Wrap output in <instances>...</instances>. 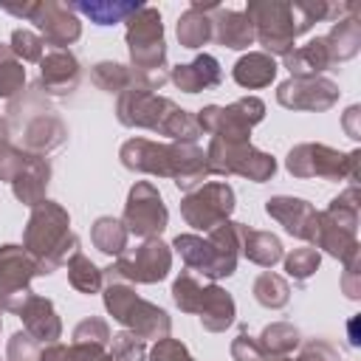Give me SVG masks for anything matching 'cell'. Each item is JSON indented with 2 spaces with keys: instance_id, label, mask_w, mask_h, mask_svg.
Here are the masks:
<instances>
[{
  "instance_id": "obj_48",
  "label": "cell",
  "mask_w": 361,
  "mask_h": 361,
  "mask_svg": "<svg viewBox=\"0 0 361 361\" xmlns=\"http://www.w3.org/2000/svg\"><path fill=\"white\" fill-rule=\"evenodd\" d=\"M37 0H23V3H0V8H6L8 14H17L23 20H31V11H34Z\"/></svg>"
},
{
  "instance_id": "obj_19",
  "label": "cell",
  "mask_w": 361,
  "mask_h": 361,
  "mask_svg": "<svg viewBox=\"0 0 361 361\" xmlns=\"http://www.w3.org/2000/svg\"><path fill=\"white\" fill-rule=\"evenodd\" d=\"M265 214L271 220H276L290 237L313 243V231H316V209L313 203H307L305 197H293V195H274L265 200Z\"/></svg>"
},
{
  "instance_id": "obj_37",
  "label": "cell",
  "mask_w": 361,
  "mask_h": 361,
  "mask_svg": "<svg viewBox=\"0 0 361 361\" xmlns=\"http://www.w3.org/2000/svg\"><path fill=\"white\" fill-rule=\"evenodd\" d=\"M39 361H110V353L107 347H99V344H45L42 353H39Z\"/></svg>"
},
{
  "instance_id": "obj_43",
  "label": "cell",
  "mask_w": 361,
  "mask_h": 361,
  "mask_svg": "<svg viewBox=\"0 0 361 361\" xmlns=\"http://www.w3.org/2000/svg\"><path fill=\"white\" fill-rule=\"evenodd\" d=\"M28 161V152L23 147H14L11 141H0V180L11 183Z\"/></svg>"
},
{
  "instance_id": "obj_30",
  "label": "cell",
  "mask_w": 361,
  "mask_h": 361,
  "mask_svg": "<svg viewBox=\"0 0 361 361\" xmlns=\"http://www.w3.org/2000/svg\"><path fill=\"white\" fill-rule=\"evenodd\" d=\"M324 42H327V51H330L333 65L353 59L361 51V23H358V17H341V20H336L333 28L324 34Z\"/></svg>"
},
{
  "instance_id": "obj_1",
  "label": "cell",
  "mask_w": 361,
  "mask_h": 361,
  "mask_svg": "<svg viewBox=\"0 0 361 361\" xmlns=\"http://www.w3.org/2000/svg\"><path fill=\"white\" fill-rule=\"evenodd\" d=\"M121 164L130 172L155 175V178H172L178 189L192 192L209 178L206 166V149L197 144L183 141H149V138H130L118 149Z\"/></svg>"
},
{
  "instance_id": "obj_5",
  "label": "cell",
  "mask_w": 361,
  "mask_h": 361,
  "mask_svg": "<svg viewBox=\"0 0 361 361\" xmlns=\"http://www.w3.org/2000/svg\"><path fill=\"white\" fill-rule=\"evenodd\" d=\"M358 186H347L338 192L324 212H316V231L313 245L322 248L341 265H350L358 259Z\"/></svg>"
},
{
  "instance_id": "obj_34",
  "label": "cell",
  "mask_w": 361,
  "mask_h": 361,
  "mask_svg": "<svg viewBox=\"0 0 361 361\" xmlns=\"http://www.w3.org/2000/svg\"><path fill=\"white\" fill-rule=\"evenodd\" d=\"M65 265H68V282H71L73 290H79L85 296H93L104 288V271L90 257H85L82 251H76Z\"/></svg>"
},
{
  "instance_id": "obj_44",
  "label": "cell",
  "mask_w": 361,
  "mask_h": 361,
  "mask_svg": "<svg viewBox=\"0 0 361 361\" xmlns=\"http://www.w3.org/2000/svg\"><path fill=\"white\" fill-rule=\"evenodd\" d=\"M39 341L31 338L25 330H17L11 338H8V347H6V358L8 361H39Z\"/></svg>"
},
{
  "instance_id": "obj_4",
  "label": "cell",
  "mask_w": 361,
  "mask_h": 361,
  "mask_svg": "<svg viewBox=\"0 0 361 361\" xmlns=\"http://www.w3.org/2000/svg\"><path fill=\"white\" fill-rule=\"evenodd\" d=\"M240 231L243 223L226 220L217 228H212L206 237L200 234H178L172 240V248L180 254L189 271L203 274L206 279H228L237 271L240 259Z\"/></svg>"
},
{
  "instance_id": "obj_21",
  "label": "cell",
  "mask_w": 361,
  "mask_h": 361,
  "mask_svg": "<svg viewBox=\"0 0 361 361\" xmlns=\"http://www.w3.org/2000/svg\"><path fill=\"white\" fill-rule=\"evenodd\" d=\"M23 116V113H20ZM23 149L34 152V155H48L51 149L62 147L68 141V124L48 107H39L34 113H28L25 124H23Z\"/></svg>"
},
{
  "instance_id": "obj_27",
  "label": "cell",
  "mask_w": 361,
  "mask_h": 361,
  "mask_svg": "<svg viewBox=\"0 0 361 361\" xmlns=\"http://www.w3.org/2000/svg\"><path fill=\"white\" fill-rule=\"evenodd\" d=\"M285 59V68L293 79H307V76H324V71L333 68V59H330V51H327V42L324 37H316L310 39L307 45H299L293 48Z\"/></svg>"
},
{
  "instance_id": "obj_9",
  "label": "cell",
  "mask_w": 361,
  "mask_h": 361,
  "mask_svg": "<svg viewBox=\"0 0 361 361\" xmlns=\"http://www.w3.org/2000/svg\"><path fill=\"white\" fill-rule=\"evenodd\" d=\"M358 158L361 152H338L327 144H296L285 155V169L305 180V178H324V180H355L358 178Z\"/></svg>"
},
{
  "instance_id": "obj_53",
  "label": "cell",
  "mask_w": 361,
  "mask_h": 361,
  "mask_svg": "<svg viewBox=\"0 0 361 361\" xmlns=\"http://www.w3.org/2000/svg\"><path fill=\"white\" fill-rule=\"evenodd\" d=\"M110 361H113V358H110Z\"/></svg>"
},
{
  "instance_id": "obj_47",
  "label": "cell",
  "mask_w": 361,
  "mask_h": 361,
  "mask_svg": "<svg viewBox=\"0 0 361 361\" xmlns=\"http://www.w3.org/2000/svg\"><path fill=\"white\" fill-rule=\"evenodd\" d=\"M341 290L347 299H361V268H358V259L344 265V274H341Z\"/></svg>"
},
{
  "instance_id": "obj_3",
  "label": "cell",
  "mask_w": 361,
  "mask_h": 361,
  "mask_svg": "<svg viewBox=\"0 0 361 361\" xmlns=\"http://www.w3.org/2000/svg\"><path fill=\"white\" fill-rule=\"evenodd\" d=\"M23 248L34 257L39 276L59 271L79 251V237L71 231L68 209L48 197L42 203H37L25 220Z\"/></svg>"
},
{
  "instance_id": "obj_36",
  "label": "cell",
  "mask_w": 361,
  "mask_h": 361,
  "mask_svg": "<svg viewBox=\"0 0 361 361\" xmlns=\"http://www.w3.org/2000/svg\"><path fill=\"white\" fill-rule=\"evenodd\" d=\"M251 293L268 310H279V307H285L290 302V285H288V279L279 276V274H274V271H262L254 279Z\"/></svg>"
},
{
  "instance_id": "obj_2",
  "label": "cell",
  "mask_w": 361,
  "mask_h": 361,
  "mask_svg": "<svg viewBox=\"0 0 361 361\" xmlns=\"http://www.w3.org/2000/svg\"><path fill=\"white\" fill-rule=\"evenodd\" d=\"M116 118L121 127L130 130H149L158 135H166L172 141L183 144H197L203 135L197 127L195 113L183 110L172 99L144 90V87H127L116 99Z\"/></svg>"
},
{
  "instance_id": "obj_42",
  "label": "cell",
  "mask_w": 361,
  "mask_h": 361,
  "mask_svg": "<svg viewBox=\"0 0 361 361\" xmlns=\"http://www.w3.org/2000/svg\"><path fill=\"white\" fill-rule=\"evenodd\" d=\"M110 338H113L110 324H107L104 319H99V316H87V319H82V322L73 327V341H79V344H99V347H107Z\"/></svg>"
},
{
  "instance_id": "obj_33",
  "label": "cell",
  "mask_w": 361,
  "mask_h": 361,
  "mask_svg": "<svg viewBox=\"0 0 361 361\" xmlns=\"http://www.w3.org/2000/svg\"><path fill=\"white\" fill-rule=\"evenodd\" d=\"M127 228L118 217H110V214H102L93 220L90 226V243L93 248H99L102 254L107 257H121L124 248H127Z\"/></svg>"
},
{
  "instance_id": "obj_49",
  "label": "cell",
  "mask_w": 361,
  "mask_h": 361,
  "mask_svg": "<svg viewBox=\"0 0 361 361\" xmlns=\"http://www.w3.org/2000/svg\"><path fill=\"white\" fill-rule=\"evenodd\" d=\"M358 113H361V107H358V104L347 107V113H344V130H347V135H350L353 141H358V138H361V133H358V127H355Z\"/></svg>"
},
{
  "instance_id": "obj_13",
  "label": "cell",
  "mask_w": 361,
  "mask_h": 361,
  "mask_svg": "<svg viewBox=\"0 0 361 361\" xmlns=\"http://www.w3.org/2000/svg\"><path fill=\"white\" fill-rule=\"evenodd\" d=\"M104 271V279L127 282V285H155L164 282L172 271V245H166L161 237H149L135 251L116 257Z\"/></svg>"
},
{
  "instance_id": "obj_46",
  "label": "cell",
  "mask_w": 361,
  "mask_h": 361,
  "mask_svg": "<svg viewBox=\"0 0 361 361\" xmlns=\"http://www.w3.org/2000/svg\"><path fill=\"white\" fill-rule=\"evenodd\" d=\"M231 358H234V361H262V358H265V355L259 353L257 338L248 336L245 327H243V330L237 333V338L231 341Z\"/></svg>"
},
{
  "instance_id": "obj_45",
  "label": "cell",
  "mask_w": 361,
  "mask_h": 361,
  "mask_svg": "<svg viewBox=\"0 0 361 361\" xmlns=\"http://www.w3.org/2000/svg\"><path fill=\"white\" fill-rule=\"evenodd\" d=\"M147 361H195V355L189 353V347L178 338H158L152 344V350L147 353Z\"/></svg>"
},
{
  "instance_id": "obj_22",
  "label": "cell",
  "mask_w": 361,
  "mask_h": 361,
  "mask_svg": "<svg viewBox=\"0 0 361 361\" xmlns=\"http://www.w3.org/2000/svg\"><path fill=\"white\" fill-rule=\"evenodd\" d=\"M82 65L71 51H48L39 59V85L37 90L45 96H68L79 87Z\"/></svg>"
},
{
  "instance_id": "obj_28",
  "label": "cell",
  "mask_w": 361,
  "mask_h": 361,
  "mask_svg": "<svg viewBox=\"0 0 361 361\" xmlns=\"http://www.w3.org/2000/svg\"><path fill=\"white\" fill-rule=\"evenodd\" d=\"M276 71H279V65L274 56H268L262 51H248L234 62L231 79L245 90H259L276 79Z\"/></svg>"
},
{
  "instance_id": "obj_40",
  "label": "cell",
  "mask_w": 361,
  "mask_h": 361,
  "mask_svg": "<svg viewBox=\"0 0 361 361\" xmlns=\"http://www.w3.org/2000/svg\"><path fill=\"white\" fill-rule=\"evenodd\" d=\"M110 350V358L113 361H147V341L144 338H138V336H133L130 330H121V333H113V338H110V344H107Z\"/></svg>"
},
{
  "instance_id": "obj_6",
  "label": "cell",
  "mask_w": 361,
  "mask_h": 361,
  "mask_svg": "<svg viewBox=\"0 0 361 361\" xmlns=\"http://www.w3.org/2000/svg\"><path fill=\"white\" fill-rule=\"evenodd\" d=\"M102 299H104V310L124 327L130 330L133 336L138 338H166L169 330H172V319L169 313L155 305V302H147L135 293L133 285L127 282H116V279H104V288H102Z\"/></svg>"
},
{
  "instance_id": "obj_38",
  "label": "cell",
  "mask_w": 361,
  "mask_h": 361,
  "mask_svg": "<svg viewBox=\"0 0 361 361\" xmlns=\"http://www.w3.org/2000/svg\"><path fill=\"white\" fill-rule=\"evenodd\" d=\"M23 87H25V68L11 54V48L0 42V99L14 102L23 93Z\"/></svg>"
},
{
  "instance_id": "obj_14",
  "label": "cell",
  "mask_w": 361,
  "mask_h": 361,
  "mask_svg": "<svg viewBox=\"0 0 361 361\" xmlns=\"http://www.w3.org/2000/svg\"><path fill=\"white\" fill-rule=\"evenodd\" d=\"M234 206L237 197L226 180H206L180 197V217L186 220V226L209 234L220 223L231 220Z\"/></svg>"
},
{
  "instance_id": "obj_25",
  "label": "cell",
  "mask_w": 361,
  "mask_h": 361,
  "mask_svg": "<svg viewBox=\"0 0 361 361\" xmlns=\"http://www.w3.org/2000/svg\"><path fill=\"white\" fill-rule=\"evenodd\" d=\"M212 39L223 48L245 51L248 45H254V25L245 17V11L217 6L212 11Z\"/></svg>"
},
{
  "instance_id": "obj_18",
  "label": "cell",
  "mask_w": 361,
  "mask_h": 361,
  "mask_svg": "<svg viewBox=\"0 0 361 361\" xmlns=\"http://www.w3.org/2000/svg\"><path fill=\"white\" fill-rule=\"evenodd\" d=\"M341 90L338 82L327 76H307V79H285L276 87V102L288 110H305V113H324L338 102Z\"/></svg>"
},
{
  "instance_id": "obj_20",
  "label": "cell",
  "mask_w": 361,
  "mask_h": 361,
  "mask_svg": "<svg viewBox=\"0 0 361 361\" xmlns=\"http://www.w3.org/2000/svg\"><path fill=\"white\" fill-rule=\"evenodd\" d=\"M11 313L20 316L23 330L31 338H37L39 344H54V341L62 338V319L56 316V307H54L51 299H45V296L31 290Z\"/></svg>"
},
{
  "instance_id": "obj_29",
  "label": "cell",
  "mask_w": 361,
  "mask_h": 361,
  "mask_svg": "<svg viewBox=\"0 0 361 361\" xmlns=\"http://www.w3.org/2000/svg\"><path fill=\"white\" fill-rule=\"evenodd\" d=\"M240 254H243L248 262L259 265V268H274V265L285 257L282 243H279L276 234L251 228V226H245V223H243V231H240Z\"/></svg>"
},
{
  "instance_id": "obj_8",
  "label": "cell",
  "mask_w": 361,
  "mask_h": 361,
  "mask_svg": "<svg viewBox=\"0 0 361 361\" xmlns=\"http://www.w3.org/2000/svg\"><path fill=\"white\" fill-rule=\"evenodd\" d=\"M206 166L209 175H240L254 183H265L276 175V158L271 152L257 149L251 141H220L212 138L206 147Z\"/></svg>"
},
{
  "instance_id": "obj_50",
  "label": "cell",
  "mask_w": 361,
  "mask_h": 361,
  "mask_svg": "<svg viewBox=\"0 0 361 361\" xmlns=\"http://www.w3.org/2000/svg\"><path fill=\"white\" fill-rule=\"evenodd\" d=\"M0 141H11V124L3 116H0Z\"/></svg>"
},
{
  "instance_id": "obj_35",
  "label": "cell",
  "mask_w": 361,
  "mask_h": 361,
  "mask_svg": "<svg viewBox=\"0 0 361 361\" xmlns=\"http://www.w3.org/2000/svg\"><path fill=\"white\" fill-rule=\"evenodd\" d=\"M90 82L104 90V93H121L127 87H133V68L113 62V59H102L96 65H90Z\"/></svg>"
},
{
  "instance_id": "obj_41",
  "label": "cell",
  "mask_w": 361,
  "mask_h": 361,
  "mask_svg": "<svg viewBox=\"0 0 361 361\" xmlns=\"http://www.w3.org/2000/svg\"><path fill=\"white\" fill-rule=\"evenodd\" d=\"M8 48L11 54L20 59V62H39L45 54V42L39 34L28 31V28H14L11 31V39H8Z\"/></svg>"
},
{
  "instance_id": "obj_32",
  "label": "cell",
  "mask_w": 361,
  "mask_h": 361,
  "mask_svg": "<svg viewBox=\"0 0 361 361\" xmlns=\"http://www.w3.org/2000/svg\"><path fill=\"white\" fill-rule=\"evenodd\" d=\"M257 344L265 358H282V355H290L302 344V333L290 322H271L257 336Z\"/></svg>"
},
{
  "instance_id": "obj_16",
  "label": "cell",
  "mask_w": 361,
  "mask_h": 361,
  "mask_svg": "<svg viewBox=\"0 0 361 361\" xmlns=\"http://www.w3.org/2000/svg\"><path fill=\"white\" fill-rule=\"evenodd\" d=\"M34 276H39L34 257L23 245L3 243L0 245V305L3 310H14L31 293Z\"/></svg>"
},
{
  "instance_id": "obj_39",
  "label": "cell",
  "mask_w": 361,
  "mask_h": 361,
  "mask_svg": "<svg viewBox=\"0 0 361 361\" xmlns=\"http://www.w3.org/2000/svg\"><path fill=\"white\" fill-rule=\"evenodd\" d=\"M282 262H285L288 276H293L296 282H307V279L319 271V265H322V254H319L316 248H293L290 254L282 257Z\"/></svg>"
},
{
  "instance_id": "obj_23",
  "label": "cell",
  "mask_w": 361,
  "mask_h": 361,
  "mask_svg": "<svg viewBox=\"0 0 361 361\" xmlns=\"http://www.w3.org/2000/svg\"><path fill=\"white\" fill-rule=\"evenodd\" d=\"M169 82L183 93L212 90L223 82V68L212 54H197L192 62H180L169 68Z\"/></svg>"
},
{
  "instance_id": "obj_10",
  "label": "cell",
  "mask_w": 361,
  "mask_h": 361,
  "mask_svg": "<svg viewBox=\"0 0 361 361\" xmlns=\"http://www.w3.org/2000/svg\"><path fill=\"white\" fill-rule=\"evenodd\" d=\"M124 42L130 51V68L144 73H164L166 71V39H164V20L155 6H141L124 31Z\"/></svg>"
},
{
  "instance_id": "obj_11",
  "label": "cell",
  "mask_w": 361,
  "mask_h": 361,
  "mask_svg": "<svg viewBox=\"0 0 361 361\" xmlns=\"http://www.w3.org/2000/svg\"><path fill=\"white\" fill-rule=\"evenodd\" d=\"M200 133H209L220 141H251V130L265 118V102L259 96H243L226 107L206 104L195 113Z\"/></svg>"
},
{
  "instance_id": "obj_51",
  "label": "cell",
  "mask_w": 361,
  "mask_h": 361,
  "mask_svg": "<svg viewBox=\"0 0 361 361\" xmlns=\"http://www.w3.org/2000/svg\"><path fill=\"white\" fill-rule=\"evenodd\" d=\"M262 361H302V358H293V355H282V358H262Z\"/></svg>"
},
{
  "instance_id": "obj_52",
  "label": "cell",
  "mask_w": 361,
  "mask_h": 361,
  "mask_svg": "<svg viewBox=\"0 0 361 361\" xmlns=\"http://www.w3.org/2000/svg\"><path fill=\"white\" fill-rule=\"evenodd\" d=\"M0 327H3V305H0Z\"/></svg>"
},
{
  "instance_id": "obj_31",
  "label": "cell",
  "mask_w": 361,
  "mask_h": 361,
  "mask_svg": "<svg viewBox=\"0 0 361 361\" xmlns=\"http://www.w3.org/2000/svg\"><path fill=\"white\" fill-rule=\"evenodd\" d=\"M144 3H127V0H82V3H71V8L76 14L90 17V23L96 25H116V23H127Z\"/></svg>"
},
{
  "instance_id": "obj_17",
  "label": "cell",
  "mask_w": 361,
  "mask_h": 361,
  "mask_svg": "<svg viewBox=\"0 0 361 361\" xmlns=\"http://www.w3.org/2000/svg\"><path fill=\"white\" fill-rule=\"evenodd\" d=\"M42 37L45 45H54V51H68L82 37V20L71 8V3H56V0H37L31 20Z\"/></svg>"
},
{
  "instance_id": "obj_15",
  "label": "cell",
  "mask_w": 361,
  "mask_h": 361,
  "mask_svg": "<svg viewBox=\"0 0 361 361\" xmlns=\"http://www.w3.org/2000/svg\"><path fill=\"white\" fill-rule=\"evenodd\" d=\"M121 223H124L127 234H135V237H144V240L161 237V231L169 223V212H166V203H164L155 183L135 180L130 186Z\"/></svg>"
},
{
  "instance_id": "obj_7",
  "label": "cell",
  "mask_w": 361,
  "mask_h": 361,
  "mask_svg": "<svg viewBox=\"0 0 361 361\" xmlns=\"http://www.w3.org/2000/svg\"><path fill=\"white\" fill-rule=\"evenodd\" d=\"M169 293H172L175 307H180L183 313H195L203 330L209 333H223L234 324V316H237L234 296L217 282L203 285L192 271H180Z\"/></svg>"
},
{
  "instance_id": "obj_26",
  "label": "cell",
  "mask_w": 361,
  "mask_h": 361,
  "mask_svg": "<svg viewBox=\"0 0 361 361\" xmlns=\"http://www.w3.org/2000/svg\"><path fill=\"white\" fill-rule=\"evenodd\" d=\"M220 3H200V0H192V6L178 17V25H175V34H178V42L183 48H203L212 42V11L217 8Z\"/></svg>"
},
{
  "instance_id": "obj_12",
  "label": "cell",
  "mask_w": 361,
  "mask_h": 361,
  "mask_svg": "<svg viewBox=\"0 0 361 361\" xmlns=\"http://www.w3.org/2000/svg\"><path fill=\"white\" fill-rule=\"evenodd\" d=\"M245 17L254 25V39L268 56H288L296 42L293 3L288 0H251Z\"/></svg>"
},
{
  "instance_id": "obj_24",
  "label": "cell",
  "mask_w": 361,
  "mask_h": 361,
  "mask_svg": "<svg viewBox=\"0 0 361 361\" xmlns=\"http://www.w3.org/2000/svg\"><path fill=\"white\" fill-rule=\"evenodd\" d=\"M51 175H54L51 161H48L45 155H34V152H28V161H25L23 172L11 180V192H14V197H17L23 206L34 209L37 203L45 200L48 186H51Z\"/></svg>"
}]
</instances>
